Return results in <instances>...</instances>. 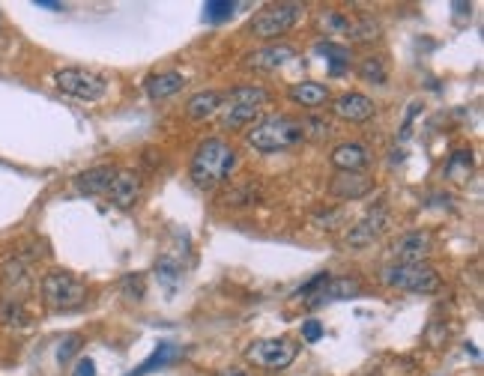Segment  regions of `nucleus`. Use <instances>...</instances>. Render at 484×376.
<instances>
[{
	"instance_id": "1a4fd4ad",
	"label": "nucleus",
	"mask_w": 484,
	"mask_h": 376,
	"mask_svg": "<svg viewBox=\"0 0 484 376\" xmlns=\"http://www.w3.org/2000/svg\"><path fill=\"white\" fill-rule=\"evenodd\" d=\"M389 224H392V218H389V209H371L367 215H362L353 227L347 230V236H344V245L347 248H353V251H359V248H371L376 239L383 236L385 230H389Z\"/></svg>"
},
{
	"instance_id": "c9c22d12",
	"label": "nucleus",
	"mask_w": 484,
	"mask_h": 376,
	"mask_svg": "<svg viewBox=\"0 0 484 376\" xmlns=\"http://www.w3.org/2000/svg\"><path fill=\"white\" fill-rule=\"evenodd\" d=\"M75 376H96V362L93 358H81L75 364Z\"/></svg>"
},
{
	"instance_id": "7c9ffc66",
	"label": "nucleus",
	"mask_w": 484,
	"mask_h": 376,
	"mask_svg": "<svg viewBox=\"0 0 484 376\" xmlns=\"http://www.w3.org/2000/svg\"><path fill=\"white\" fill-rule=\"evenodd\" d=\"M78 349H81V337H78V335L63 337V340H60V346H57V362H60V364H66L69 358L78 353Z\"/></svg>"
},
{
	"instance_id": "c85d7f7f",
	"label": "nucleus",
	"mask_w": 484,
	"mask_h": 376,
	"mask_svg": "<svg viewBox=\"0 0 484 376\" xmlns=\"http://www.w3.org/2000/svg\"><path fill=\"white\" fill-rule=\"evenodd\" d=\"M221 200L228 203V206H248V203H254V200H257V188L251 185V182H242V185L233 188V191L224 194Z\"/></svg>"
},
{
	"instance_id": "bb28decb",
	"label": "nucleus",
	"mask_w": 484,
	"mask_h": 376,
	"mask_svg": "<svg viewBox=\"0 0 484 376\" xmlns=\"http://www.w3.org/2000/svg\"><path fill=\"white\" fill-rule=\"evenodd\" d=\"M317 54H323V57L329 60L332 72H344L350 66V48H344V45H335V42H320L317 45Z\"/></svg>"
},
{
	"instance_id": "a211bd4d",
	"label": "nucleus",
	"mask_w": 484,
	"mask_h": 376,
	"mask_svg": "<svg viewBox=\"0 0 484 376\" xmlns=\"http://www.w3.org/2000/svg\"><path fill=\"white\" fill-rule=\"evenodd\" d=\"M183 87H185L183 72H159V75H150L147 81H143V90H147V96L152 98V102L177 96Z\"/></svg>"
},
{
	"instance_id": "f257e3e1",
	"label": "nucleus",
	"mask_w": 484,
	"mask_h": 376,
	"mask_svg": "<svg viewBox=\"0 0 484 376\" xmlns=\"http://www.w3.org/2000/svg\"><path fill=\"white\" fill-rule=\"evenodd\" d=\"M236 170V152L228 140L221 138H206L201 147L194 149L192 158V182L201 191H215L219 185H224L230 179V174Z\"/></svg>"
},
{
	"instance_id": "473e14b6",
	"label": "nucleus",
	"mask_w": 484,
	"mask_h": 376,
	"mask_svg": "<svg viewBox=\"0 0 484 376\" xmlns=\"http://www.w3.org/2000/svg\"><path fill=\"white\" fill-rule=\"evenodd\" d=\"M123 290H125V295H129V299L141 302V299H143V278H141V275H125V278H123Z\"/></svg>"
},
{
	"instance_id": "f3484780",
	"label": "nucleus",
	"mask_w": 484,
	"mask_h": 376,
	"mask_svg": "<svg viewBox=\"0 0 484 376\" xmlns=\"http://www.w3.org/2000/svg\"><path fill=\"white\" fill-rule=\"evenodd\" d=\"M117 176V167L111 165H99V167H90L84 174L75 176V188L78 194H87V197H96V194H108V188H111Z\"/></svg>"
},
{
	"instance_id": "5701e85b",
	"label": "nucleus",
	"mask_w": 484,
	"mask_h": 376,
	"mask_svg": "<svg viewBox=\"0 0 484 376\" xmlns=\"http://www.w3.org/2000/svg\"><path fill=\"white\" fill-rule=\"evenodd\" d=\"M0 322L9 328H27L33 322L30 311L24 308V302H15V299H3L0 302Z\"/></svg>"
},
{
	"instance_id": "2f4dec72",
	"label": "nucleus",
	"mask_w": 484,
	"mask_h": 376,
	"mask_svg": "<svg viewBox=\"0 0 484 376\" xmlns=\"http://www.w3.org/2000/svg\"><path fill=\"white\" fill-rule=\"evenodd\" d=\"M326 281H329V272H320V275H314L308 284H305V286H299V290L293 293V299H308V295H314V293H317V290H320V286L326 284Z\"/></svg>"
},
{
	"instance_id": "0eeeda50",
	"label": "nucleus",
	"mask_w": 484,
	"mask_h": 376,
	"mask_svg": "<svg viewBox=\"0 0 484 376\" xmlns=\"http://www.w3.org/2000/svg\"><path fill=\"white\" fill-rule=\"evenodd\" d=\"M302 12H305V9L299 3L263 6L254 18H251V33H254L257 39H278V36H284L296 21H299Z\"/></svg>"
},
{
	"instance_id": "f704fd0d",
	"label": "nucleus",
	"mask_w": 484,
	"mask_h": 376,
	"mask_svg": "<svg viewBox=\"0 0 484 376\" xmlns=\"http://www.w3.org/2000/svg\"><path fill=\"white\" fill-rule=\"evenodd\" d=\"M302 337L308 340V344H314V340H320L323 337V326L317 320H308V322H302Z\"/></svg>"
},
{
	"instance_id": "9d476101",
	"label": "nucleus",
	"mask_w": 484,
	"mask_h": 376,
	"mask_svg": "<svg viewBox=\"0 0 484 376\" xmlns=\"http://www.w3.org/2000/svg\"><path fill=\"white\" fill-rule=\"evenodd\" d=\"M389 254L394 257V263H425L434 254V236L425 230L403 233L389 245Z\"/></svg>"
},
{
	"instance_id": "c756f323",
	"label": "nucleus",
	"mask_w": 484,
	"mask_h": 376,
	"mask_svg": "<svg viewBox=\"0 0 484 376\" xmlns=\"http://www.w3.org/2000/svg\"><path fill=\"white\" fill-rule=\"evenodd\" d=\"M233 9H236V3H230V0H210V3L203 6V12L210 21H221V18L233 15Z\"/></svg>"
},
{
	"instance_id": "e433bc0d",
	"label": "nucleus",
	"mask_w": 484,
	"mask_h": 376,
	"mask_svg": "<svg viewBox=\"0 0 484 376\" xmlns=\"http://www.w3.org/2000/svg\"><path fill=\"white\" fill-rule=\"evenodd\" d=\"M215 376H251V373L242 370V367H228V370H219Z\"/></svg>"
},
{
	"instance_id": "423d86ee",
	"label": "nucleus",
	"mask_w": 484,
	"mask_h": 376,
	"mask_svg": "<svg viewBox=\"0 0 484 376\" xmlns=\"http://www.w3.org/2000/svg\"><path fill=\"white\" fill-rule=\"evenodd\" d=\"M296 355H299V346L293 344V340L287 337H266V340H254V344H248L245 349V358L260 370H284V367H290L296 362Z\"/></svg>"
},
{
	"instance_id": "72a5a7b5",
	"label": "nucleus",
	"mask_w": 484,
	"mask_h": 376,
	"mask_svg": "<svg viewBox=\"0 0 484 376\" xmlns=\"http://www.w3.org/2000/svg\"><path fill=\"white\" fill-rule=\"evenodd\" d=\"M302 129H305V134H308V129H311L314 138H329L332 125L326 120H317V116H308V120H302Z\"/></svg>"
},
{
	"instance_id": "2eb2a0df",
	"label": "nucleus",
	"mask_w": 484,
	"mask_h": 376,
	"mask_svg": "<svg viewBox=\"0 0 484 376\" xmlns=\"http://www.w3.org/2000/svg\"><path fill=\"white\" fill-rule=\"evenodd\" d=\"M329 158H332V167L347 170V174H362V170L371 165V152H367V147H362V143H356V140L338 143Z\"/></svg>"
},
{
	"instance_id": "f03ea898",
	"label": "nucleus",
	"mask_w": 484,
	"mask_h": 376,
	"mask_svg": "<svg viewBox=\"0 0 484 376\" xmlns=\"http://www.w3.org/2000/svg\"><path fill=\"white\" fill-rule=\"evenodd\" d=\"M248 147H254L257 152H284V149H293L299 147L305 140V129H302V120L296 116H287V114H272L266 120H260L254 129L245 134Z\"/></svg>"
},
{
	"instance_id": "ddd939ff",
	"label": "nucleus",
	"mask_w": 484,
	"mask_h": 376,
	"mask_svg": "<svg viewBox=\"0 0 484 376\" xmlns=\"http://www.w3.org/2000/svg\"><path fill=\"white\" fill-rule=\"evenodd\" d=\"M108 194H111V203L117 209H132L134 203H138L141 197V174L132 167L125 170H117L111 188H108Z\"/></svg>"
},
{
	"instance_id": "412c9836",
	"label": "nucleus",
	"mask_w": 484,
	"mask_h": 376,
	"mask_svg": "<svg viewBox=\"0 0 484 376\" xmlns=\"http://www.w3.org/2000/svg\"><path fill=\"white\" fill-rule=\"evenodd\" d=\"M221 102H224L221 93H215V90H203V93H194L192 98H188L185 114H188V120H206V116L219 114Z\"/></svg>"
},
{
	"instance_id": "b1692460",
	"label": "nucleus",
	"mask_w": 484,
	"mask_h": 376,
	"mask_svg": "<svg viewBox=\"0 0 484 376\" xmlns=\"http://www.w3.org/2000/svg\"><path fill=\"white\" fill-rule=\"evenodd\" d=\"M224 98H228V105L260 107V105H266V102H269V93H266L263 87H257V84H242V87H233Z\"/></svg>"
},
{
	"instance_id": "aec40b11",
	"label": "nucleus",
	"mask_w": 484,
	"mask_h": 376,
	"mask_svg": "<svg viewBox=\"0 0 484 376\" xmlns=\"http://www.w3.org/2000/svg\"><path fill=\"white\" fill-rule=\"evenodd\" d=\"M287 96H290V102L302 105V107H320L329 102V90L317 84V81H302V84H293L287 90Z\"/></svg>"
},
{
	"instance_id": "393cba45",
	"label": "nucleus",
	"mask_w": 484,
	"mask_h": 376,
	"mask_svg": "<svg viewBox=\"0 0 484 376\" xmlns=\"http://www.w3.org/2000/svg\"><path fill=\"white\" fill-rule=\"evenodd\" d=\"M260 114V107H248V105H228L221 111V129H245L248 123H254Z\"/></svg>"
},
{
	"instance_id": "4c0bfd02",
	"label": "nucleus",
	"mask_w": 484,
	"mask_h": 376,
	"mask_svg": "<svg viewBox=\"0 0 484 376\" xmlns=\"http://www.w3.org/2000/svg\"><path fill=\"white\" fill-rule=\"evenodd\" d=\"M36 6H42V9H63V3H54V0H36Z\"/></svg>"
},
{
	"instance_id": "39448f33",
	"label": "nucleus",
	"mask_w": 484,
	"mask_h": 376,
	"mask_svg": "<svg viewBox=\"0 0 484 376\" xmlns=\"http://www.w3.org/2000/svg\"><path fill=\"white\" fill-rule=\"evenodd\" d=\"M39 290L51 311H75L87 302V286L75 275L63 272V269H54V272L45 275Z\"/></svg>"
},
{
	"instance_id": "9b49d317",
	"label": "nucleus",
	"mask_w": 484,
	"mask_h": 376,
	"mask_svg": "<svg viewBox=\"0 0 484 376\" xmlns=\"http://www.w3.org/2000/svg\"><path fill=\"white\" fill-rule=\"evenodd\" d=\"M290 60H296V48L287 42H278V45H263V48L245 54V69H254V72H275L287 66Z\"/></svg>"
},
{
	"instance_id": "6ab92c4d",
	"label": "nucleus",
	"mask_w": 484,
	"mask_h": 376,
	"mask_svg": "<svg viewBox=\"0 0 484 376\" xmlns=\"http://www.w3.org/2000/svg\"><path fill=\"white\" fill-rule=\"evenodd\" d=\"M359 293H362V286H359L356 281H350V278H329V281L308 299V304L317 308V304L341 302V299H350V295H359Z\"/></svg>"
},
{
	"instance_id": "f8f14e48",
	"label": "nucleus",
	"mask_w": 484,
	"mask_h": 376,
	"mask_svg": "<svg viewBox=\"0 0 484 376\" xmlns=\"http://www.w3.org/2000/svg\"><path fill=\"white\" fill-rule=\"evenodd\" d=\"M374 191V179L367 174H347V170H338L329 182V194L338 197V200H362Z\"/></svg>"
},
{
	"instance_id": "4be33fe9",
	"label": "nucleus",
	"mask_w": 484,
	"mask_h": 376,
	"mask_svg": "<svg viewBox=\"0 0 484 376\" xmlns=\"http://www.w3.org/2000/svg\"><path fill=\"white\" fill-rule=\"evenodd\" d=\"M177 355H179V346H177V344H159L156 349H152V355L147 358V362H141L129 376H147V373H152V370H159V367L170 364Z\"/></svg>"
},
{
	"instance_id": "cd10ccee",
	"label": "nucleus",
	"mask_w": 484,
	"mask_h": 376,
	"mask_svg": "<svg viewBox=\"0 0 484 376\" xmlns=\"http://www.w3.org/2000/svg\"><path fill=\"white\" fill-rule=\"evenodd\" d=\"M359 78L367 81V84L383 87L385 81H389V72H385V63L380 57H365L362 63H359Z\"/></svg>"
},
{
	"instance_id": "dca6fc26",
	"label": "nucleus",
	"mask_w": 484,
	"mask_h": 376,
	"mask_svg": "<svg viewBox=\"0 0 484 376\" xmlns=\"http://www.w3.org/2000/svg\"><path fill=\"white\" fill-rule=\"evenodd\" d=\"M0 284H3L6 290V299H15V302H24L21 295L30 290V272H27V263L24 260H6L3 266H0Z\"/></svg>"
},
{
	"instance_id": "7ed1b4c3",
	"label": "nucleus",
	"mask_w": 484,
	"mask_h": 376,
	"mask_svg": "<svg viewBox=\"0 0 484 376\" xmlns=\"http://www.w3.org/2000/svg\"><path fill=\"white\" fill-rule=\"evenodd\" d=\"M380 281L385 286H392V290L419 293V295H434L443 286L439 272L427 263H389V266H383Z\"/></svg>"
},
{
	"instance_id": "20e7f679",
	"label": "nucleus",
	"mask_w": 484,
	"mask_h": 376,
	"mask_svg": "<svg viewBox=\"0 0 484 376\" xmlns=\"http://www.w3.org/2000/svg\"><path fill=\"white\" fill-rule=\"evenodd\" d=\"M317 24L326 36H338V39H350V42H374L380 39V24L367 15H347L338 9H323L317 15Z\"/></svg>"
},
{
	"instance_id": "a878e982",
	"label": "nucleus",
	"mask_w": 484,
	"mask_h": 376,
	"mask_svg": "<svg viewBox=\"0 0 484 376\" xmlns=\"http://www.w3.org/2000/svg\"><path fill=\"white\" fill-rule=\"evenodd\" d=\"M445 176L454 179V182H466L472 176V152L470 149L452 152V158L445 161Z\"/></svg>"
},
{
	"instance_id": "6e6552de",
	"label": "nucleus",
	"mask_w": 484,
	"mask_h": 376,
	"mask_svg": "<svg viewBox=\"0 0 484 376\" xmlns=\"http://www.w3.org/2000/svg\"><path fill=\"white\" fill-rule=\"evenodd\" d=\"M54 84H57L60 93L81 98V102H96V98L108 93V78L90 69H60L54 75Z\"/></svg>"
},
{
	"instance_id": "4468645a",
	"label": "nucleus",
	"mask_w": 484,
	"mask_h": 376,
	"mask_svg": "<svg viewBox=\"0 0 484 376\" xmlns=\"http://www.w3.org/2000/svg\"><path fill=\"white\" fill-rule=\"evenodd\" d=\"M332 114L347 123H367L374 116V102L362 93H344L332 102Z\"/></svg>"
}]
</instances>
